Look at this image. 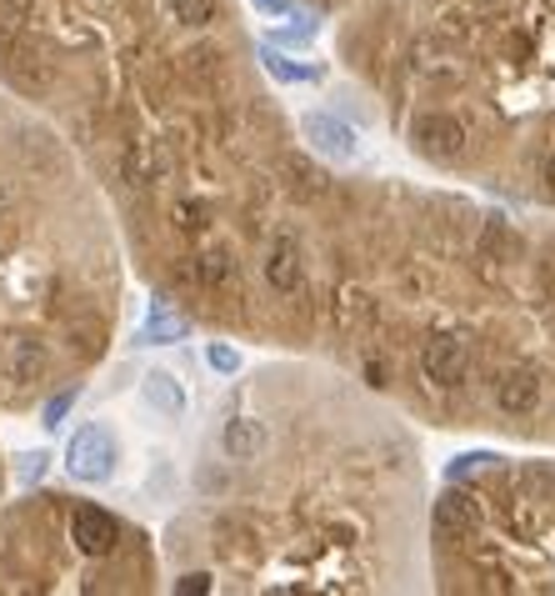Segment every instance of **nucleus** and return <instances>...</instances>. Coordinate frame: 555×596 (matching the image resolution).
Returning a JSON list of instances; mask_svg holds the SVG:
<instances>
[{
  "mask_svg": "<svg viewBox=\"0 0 555 596\" xmlns=\"http://www.w3.org/2000/svg\"><path fill=\"white\" fill-rule=\"evenodd\" d=\"M260 281L275 291V296H296L306 287V246H300L296 231H275L260 250Z\"/></svg>",
  "mask_w": 555,
  "mask_h": 596,
  "instance_id": "7ed1b4c3",
  "label": "nucleus"
},
{
  "mask_svg": "<svg viewBox=\"0 0 555 596\" xmlns=\"http://www.w3.org/2000/svg\"><path fill=\"white\" fill-rule=\"evenodd\" d=\"M166 15L176 31H190V36H205L215 31L225 15V0H166Z\"/></svg>",
  "mask_w": 555,
  "mask_h": 596,
  "instance_id": "1a4fd4ad",
  "label": "nucleus"
},
{
  "mask_svg": "<svg viewBox=\"0 0 555 596\" xmlns=\"http://www.w3.org/2000/svg\"><path fill=\"white\" fill-rule=\"evenodd\" d=\"M205 361H211V371H221V376H236L240 371V357L225 341H211V351H205Z\"/></svg>",
  "mask_w": 555,
  "mask_h": 596,
  "instance_id": "4468645a",
  "label": "nucleus"
},
{
  "mask_svg": "<svg viewBox=\"0 0 555 596\" xmlns=\"http://www.w3.org/2000/svg\"><path fill=\"white\" fill-rule=\"evenodd\" d=\"M415 151L430 155V161H456L465 151V126L456 116H446V110L421 116L415 120Z\"/></svg>",
  "mask_w": 555,
  "mask_h": 596,
  "instance_id": "423d86ee",
  "label": "nucleus"
},
{
  "mask_svg": "<svg viewBox=\"0 0 555 596\" xmlns=\"http://www.w3.org/2000/svg\"><path fill=\"white\" fill-rule=\"evenodd\" d=\"M265 446H271V436H265V421L246 417V411H231V417L221 421V456L231 466L260 461V456H265Z\"/></svg>",
  "mask_w": 555,
  "mask_h": 596,
  "instance_id": "20e7f679",
  "label": "nucleus"
},
{
  "mask_svg": "<svg viewBox=\"0 0 555 596\" xmlns=\"http://www.w3.org/2000/svg\"><path fill=\"white\" fill-rule=\"evenodd\" d=\"M141 396H145V406H155L166 421L186 417V392H180V382L170 376V371H151V376L141 382Z\"/></svg>",
  "mask_w": 555,
  "mask_h": 596,
  "instance_id": "9d476101",
  "label": "nucleus"
},
{
  "mask_svg": "<svg viewBox=\"0 0 555 596\" xmlns=\"http://www.w3.org/2000/svg\"><path fill=\"white\" fill-rule=\"evenodd\" d=\"M496 406L506 417H531L535 406H541V376L531 366H510L496 382Z\"/></svg>",
  "mask_w": 555,
  "mask_h": 596,
  "instance_id": "6e6552de",
  "label": "nucleus"
},
{
  "mask_svg": "<svg viewBox=\"0 0 555 596\" xmlns=\"http://www.w3.org/2000/svg\"><path fill=\"white\" fill-rule=\"evenodd\" d=\"M40 466H46V456H21V477H40Z\"/></svg>",
  "mask_w": 555,
  "mask_h": 596,
  "instance_id": "f3484780",
  "label": "nucleus"
},
{
  "mask_svg": "<svg viewBox=\"0 0 555 596\" xmlns=\"http://www.w3.org/2000/svg\"><path fill=\"white\" fill-rule=\"evenodd\" d=\"M116 461H120V446L106 421H85L71 436V446H66V471L75 481H85V487H101V481L116 477Z\"/></svg>",
  "mask_w": 555,
  "mask_h": 596,
  "instance_id": "f03ea898",
  "label": "nucleus"
},
{
  "mask_svg": "<svg viewBox=\"0 0 555 596\" xmlns=\"http://www.w3.org/2000/svg\"><path fill=\"white\" fill-rule=\"evenodd\" d=\"M471 5H475V11H485V5H500V0H471Z\"/></svg>",
  "mask_w": 555,
  "mask_h": 596,
  "instance_id": "6ab92c4d",
  "label": "nucleus"
},
{
  "mask_svg": "<svg viewBox=\"0 0 555 596\" xmlns=\"http://www.w3.org/2000/svg\"><path fill=\"white\" fill-rule=\"evenodd\" d=\"M0 487H5V466H0Z\"/></svg>",
  "mask_w": 555,
  "mask_h": 596,
  "instance_id": "aec40b11",
  "label": "nucleus"
},
{
  "mask_svg": "<svg viewBox=\"0 0 555 596\" xmlns=\"http://www.w3.org/2000/svg\"><path fill=\"white\" fill-rule=\"evenodd\" d=\"M541 180H545V186H551V191H555V155H551V161H545V166H541Z\"/></svg>",
  "mask_w": 555,
  "mask_h": 596,
  "instance_id": "a211bd4d",
  "label": "nucleus"
},
{
  "mask_svg": "<svg viewBox=\"0 0 555 596\" xmlns=\"http://www.w3.org/2000/svg\"><path fill=\"white\" fill-rule=\"evenodd\" d=\"M300 126H306V141L316 145L320 155H331V161H351L355 155V131L341 116H331V110H310Z\"/></svg>",
  "mask_w": 555,
  "mask_h": 596,
  "instance_id": "0eeeda50",
  "label": "nucleus"
},
{
  "mask_svg": "<svg viewBox=\"0 0 555 596\" xmlns=\"http://www.w3.org/2000/svg\"><path fill=\"white\" fill-rule=\"evenodd\" d=\"M260 60H265V71H271L275 75V81H316V66H296V60H285V56H275V50H265V56H260Z\"/></svg>",
  "mask_w": 555,
  "mask_h": 596,
  "instance_id": "ddd939ff",
  "label": "nucleus"
},
{
  "mask_svg": "<svg viewBox=\"0 0 555 596\" xmlns=\"http://www.w3.org/2000/svg\"><path fill=\"white\" fill-rule=\"evenodd\" d=\"M186 331H190V316H176V311H166L155 301L151 322H145V341H180Z\"/></svg>",
  "mask_w": 555,
  "mask_h": 596,
  "instance_id": "f8f14e48",
  "label": "nucleus"
},
{
  "mask_svg": "<svg viewBox=\"0 0 555 596\" xmlns=\"http://www.w3.org/2000/svg\"><path fill=\"white\" fill-rule=\"evenodd\" d=\"M116 261L46 126L0 96V411H31L106 357Z\"/></svg>",
  "mask_w": 555,
  "mask_h": 596,
  "instance_id": "f257e3e1",
  "label": "nucleus"
},
{
  "mask_svg": "<svg viewBox=\"0 0 555 596\" xmlns=\"http://www.w3.org/2000/svg\"><path fill=\"white\" fill-rule=\"evenodd\" d=\"M465 371H471V351H465V341H456V336H436V341H426V351H421V376H426L430 386H461Z\"/></svg>",
  "mask_w": 555,
  "mask_h": 596,
  "instance_id": "39448f33",
  "label": "nucleus"
},
{
  "mask_svg": "<svg viewBox=\"0 0 555 596\" xmlns=\"http://www.w3.org/2000/svg\"><path fill=\"white\" fill-rule=\"evenodd\" d=\"M256 5L265 15H291V11H296V0H256Z\"/></svg>",
  "mask_w": 555,
  "mask_h": 596,
  "instance_id": "dca6fc26",
  "label": "nucleus"
},
{
  "mask_svg": "<svg viewBox=\"0 0 555 596\" xmlns=\"http://www.w3.org/2000/svg\"><path fill=\"white\" fill-rule=\"evenodd\" d=\"M71 401H75V386H60V396H50V401H46V426H50V431H56L60 417L71 411Z\"/></svg>",
  "mask_w": 555,
  "mask_h": 596,
  "instance_id": "2eb2a0df",
  "label": "nucleus"
},
{
  "mask_svg": "<svg viewBox=\"0 0 555 596\" xmlns=\"http://www.w3.org/2000/svg\"><path fill=\"white\" fill-rule=\"evenodd\" d=\"M471 526V501L461 491H440L436 496V537H456Z\"/></svg>",
  "mask_w": 555,
  "mask_h": 596,
  "instance_id": "9b49d317",
  "label": "nucleus"
}]
</instances>
